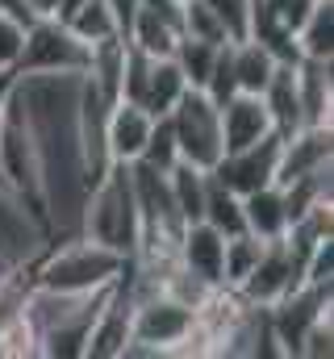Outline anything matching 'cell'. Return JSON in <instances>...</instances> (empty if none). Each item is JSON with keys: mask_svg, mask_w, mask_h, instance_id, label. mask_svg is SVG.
<instances>
[{"mask_svg": "<svg viewBox=\"0 0 334 359\" xmlns=\"http://www.w3.org/2000/svg\"><path fill=\"white\" fill-rule=\"evenodd\" d=\"M222 251H226V238L213 226L188 222L184 234H180V243H175V264L222 288Z\"/></svg>", "mask_w": 334, "mask_h": 359, "instance_id": "cell-15", "label": "cell"}, {"mask_svg": "<svg viewBox=\"0 0 334 359\" xmlns=\"http://www.w3.org/2000/svg\"><path fill=\"white\" fill-rule=\"evenodd\" d=\"M230 63H234V84L239 92H263V84L272 80V72H276V55L263 46V42H255V38H243V42H230Z\"/></svg>", "mask_w": 334, "mask_h": 359, "instance_id": "cell-20", "label": "cell"}, {"mask_svg": "<svg viewBox=\"0 0 334 359\" xmlns=\"http://www.w3.org/2000/svg\"><path fill=\"white\" fill-rule=\"evenodd\" d=\"M0 259H4V251H0Z\"/></svg>", "mask_w": 334, "mask_h": 359, "instance_id": "cell-36", "label": "cell"}, {"mask_svg": "<svg viewBox=\"0 0 334 359\" xmlns=\"http://www.w3.org/2000/svg\"><path fill=\"white\" fill-rule=\"evenodd\" d=\"M301 276H305V264L288 251L284 238H272V243H263L255 268L247 271V280H243L234 292H239L247 305H255V309H272L280 297H288V292L301 284Z\"/></svg>", "mask_w": 334, "mask_h": 359, "instance_id": "cell-9", "label": "cell"}, {"mask_svg": "<svg viewBox=\"0 0 334 359\" xmlns=\"http://www.w3.org/2000/svg\"><path fill=\"white\" fill-rule=\"evenodd\" d=\"M80 4H84V0H59V21H67V17H72Z\"/></svg>", "mask_w": 334, "mask_h": 359, "instance_id": "cell-34", "label": "cell"}, {"mask_svg": "<svg viewBox=\"0 0 334 359\" xmlns=\"http://www.w3.org/2000/svg\"><path fill=\"white\" fill-rule=\"evenodd\" d=\"M184 34L201 38V42H226L222 21L213 17V8L205 0H184Z\"/></svg>", "mask_w": 334, "mask_h": 359, "instance_id": "cell-29", "label": "cell"}, {"mask_svg": "<svg viewBox=\"0 0 334 359\" xmlns=\"http://www.w3.org/2000/svg\"><path fill=\"white\" fill-rule=\"evenodd\" d=\"M243 222H247V234L272 243V238H284L288 230V205H284V192L276 184H263L243 196Z\"/></svg>", "mask_w": 334, "mask_h": 359, "instance_id": "cell-17", "label": "cell"}, {"mask_svg": "<svg viewBox=\"0 0 334 359\" xmlns=\"http://www.w3.org/2000/svg\"><path fill=\"white\" fill-rule=\"evenodd\" d=\"M180 25L175 21H167L159 17L155 8H147L142 0H138V13H134V21H130V34H126V42L134 46V50H142V55H151V59H167V55H175V42H180Z\"/></svg>", "mask_w": 334, "mask_h": 359, "instance_id": "cell-18", "label": "cell"}, {"mask_svg": "<svg viewBox=\"0 0 334 359\" xmlns=\"http://www.w3.org/2000/svg\"><path fill=\"white\" fill-rule=\"evenodd\" d=\"M88 42L67 29L59 17H38L25 25V42L17 55V76H84Z\"/></svg>", "mask_w": 334, "mask_h": 359, "instance_id": "cell-7", "label": "cell"}, {"mask_svg": "<svg viewBox=\"0 0 334 359\" xmlns=\"http://www.w3.org/2000/svg\"><path fill=\"white\" fill-rule=\"evenodd\" d=\"M80 234L117 251V255H134L138 247V205H134V180L130 163H113L105 176L88 188L80 213Z\"/></svg>", "mask_w": 334, "mask_h": 359, "instance_id": "cell-4", "label": "cell"}, {"mask_svg": "<svg viewBox=\"0 0 334 359\" xmlns=\"http://www.w3.org/2000/svg\"><path fill=\"white\" fill-rule=\"evenodd\" d=\"M25 8L34 13V21L38 17H59V0H25Z\"/></svg>", "mask_w": 334, "mask_h": 359, "instance_id": "cell-33", "label": "cell"}, {"mask_svg": "<svg viewBox=\"0 0 334 359\" xmlns=\"http://www.w3.org/2000/svg\"><path fill=\"white\" fill-rule=\"evenodd\" d=\"M297 96L305 126H330L334 117V59H297Z\"/></svg>", "mask_w": 334, "mask_h": 359, "instance_id": "cell-14", "label": "cell"}, {"mask_svg": "<svg viewBox=\"0 0 334 359\" xmlns=\"http://www.w3.org/2000/svg\"><path fill=\"white\" fill-rule=\"evenodd\" d=\"M155 117L134 104V100H113L109 104V121H105V142H109V159L113 163H134L142 159V147L151 138Z\"/></svg>", "mask_w": 334, "mask_h": 359, "instance_id": "cell-12", "label": "cell"}, {"mask_svg": "<svg viewBox=\"0 0 334 359\" xmlns=\"http://www.w3.org/2000/svg\"><path fill=\"white\" fill-rule=\"evenodd\" d=\"M130 255H117L84 234L72 238H55L42 247V255L29 264V276L38 288H55V292H100L109 284H117V276L126 271Z\"/></svg>", "mask_w": 334, "mask_h": 359, "instance_id": "cell-2", "label": "cell"}, {"mask_svg": "<svg viewBox=\"0 0 334 359\" xmlns=\"http://www.w3.org/2000/svg\"><path fill=\"white\" fill-rule=\"evenodd\" d=\"M259 96H263L267 117H272V130L280 138H288V134H297L305 126L301 121V96H297V72H293V63H276L272 80L263 84Z\"/></svg>", "mask_w": 334, "mask_h": 359, "instance_id": "cell-16", "label": "cell"}, {"mask_svg": "<svg viewBox=\"0 0 334 359\" xmlns=\"http://www.w3.org/2000/svg\"><path fill=\"white\" fill-rule=\"evenodd\" d=\"M218 113H222V142H226V151H243L250 142L276 134L272 117H267V104L255 92H234L230 100L218 104Z\"/></svg>", "mask_w": 334, "mask_h": 359, "instance_id": "cell-13", "label": "cell"}, {"mask_svg": "<svg viewBox=\"0 0 334 359\" xmlns=\"http://www.w3.org/2000/svg\"><path fill=\"white\" fill-rule=\"evenodd\" d=\"M297 50L301 59H334V0H314L297 29Z\"/></svg>", "mask_w": 334, "mask_h": 359, "instance_id": "cell-21", "label": "cell"}, {"mask_svg": "<svg viewBox=\"0 0 334 359\" xmlns=\"http://www.w3.org/2000/svg\"><path fill=\"white\" fill-rule=\"evenodd\" d=\"M334 163V130L330 126H301L297 134L280 138V163H276V188L309 176Z\"/></svg>", "mask_w": 334, "mask_h": 359, "instance_id": "cell-11", "label": "cell"}, {"mask_svg": "<svg viewBox=\"0 0 334 359\" xmlns=\"http://www.w3.org/2000/svg\"><path fill=\"white\" fill-rule=\"evenodd\" d=\"M184 88H188V80L175 67L171 55L167 59H151V55H142V50H134L126 42V67H121V96L117 100H134L151 117H163L184 96Z\"/></svg>", "mask_w": 334, "mask_h": 359, "instance_id": "cell-8", "label": "cell"}, {"mask_svg": "<svg viewBox=\"0 0 334 359\" xmlns=\"http://www.w3.org/2000/svg\"><path fill=\"white\" fill-rule=\"evenodd\" d=\"M213 8V17L222 21V34L226 42H243L250 34V4L255 0H205Z\"/></svg>", "mask_w": 334, "mask_h": 359, "instance_id": "cell-28", "label": "cell"}, {"mask_svg": "<svg viewBox=\"0 0 334 359\" xmlns=\"http://www.w3.org/2000/svg\"><path fill=\"white\" fill-rule=\"evenodd\" d=\"M21 42H25V25H21L17 17L0 13V67H17Z\"/></svg>", "mask_w": 334, "mask_h": 359, "instance_id": "cell-30", "label": "cell"}, {"mask_svg": "<svg viewBox=\"0 0 334 359\" xmlns=\"http://www.w3.org/2000/svg\"><path fill=\"white\" fill-rule=\"evenodd\" d=\"M76 92L80 76H21L17 104L25 113L38 180H42V222L51 243L80 234V213L88 201V176L76 138Z\"/></svg>", "mask_w": 334, "mask_h": 359, "instance_id": "cell-1", "label": "cell"}, {"mask_svg": "<svg viewBox=\"0 0 334 359\" xmlns=\"http://www.w3.org/2000/svg\"><path fill=\"white\" fill-rule=\"evenodd\" d=\"M105 4H109V13H113V21H117V38L126 42L130 21H134V13H138V0H105Z\"/></svg>", "mask_w": 334, "mask_h": 359, "instance_id": "cell-31", "label": "cell"}, {"mask_svg": "<svg viewBox=\"0 0 334 359\" xmlns=\"http://www.w3.org/2000/svg\"><path fill=\"white\" fill-rule=\"evenodd\" d=\"M42 355V339H38V326L34 318L25 313V301L0 322V359H34Z\"/></svg>", "mask_w": 334, "mask_h": 359, "instance_id": "cell-22", "label": "cell"}, {"mask_svg": "<svg viewBox=\"0 0 334 359\" xmlns=\"http://www.w3.org/2000/svg\"><path fill=\"white\" fill-rule=\"evenodd\" d=\"M109 288H113V284H109ZM109 288H100V292H55V288L29 284V292H25V313H29L34 326H38L42 355L84 359L88 330H92V322H96V313H100Z\"/></svg>", "mask_w": 334, "mask_h": 359, "instance_id": "cell-3", "label": "cell"}, {"mask_svg": "<svg viewBox=\"0 0 334 359\" xmlns=\"http://www.w3.org/2000/svg\"><path fill=\"white\" fill-rule=\"evenodd\" d=\"M0 192H8V184H4V176H0Z\"/></svg>", "mask_w": 334, "mask_h": 359, "instance_id": "cell-35", "label": "cell"}, {"mask_svg": "<svg viewBox=\"0 0 334 359\" xmlns=\"http://www.w3.org/2000/svg\"><path fill=\"white\" fill-rule=\"evenodd\" d=\"M17 67H0V109L8 104V96H13V88H17Z\"/></svg>", "mask_w": 334, "mask_h": 359, "instance_id": "cell-32", "label": "cell"}, {"mask_svg": "<svg viewBox=\"0 0 334 359\" xmlns=\"http://www.w3.org/2000/svg\"><path fill=\"white\" fill-rule=\"evenodd\" d=\"M259 251H263V238H255L247 230L234 234V238H226V251H222V288H239L247 280V271L255 268Z\"/></svg>", "mask_w": 334, "mask_h": 359, "instance_id": "cell-25", "label": "cell"}, {"mask_svg": "<svg viewBox=\"0 0 334 359\" xmlns=\"http://www.w3.org/2000/svg\"><path fill=\"white\" fill-rule=\"evenodd\" d=\"M167 121H171V130H175L180 163L201 168V172H213L218 159L226 155V142H222V113H218V104H213L201 88H184V96L171 104Z\"/></svg>", "mask_w": 334, "mask_h": 359, "instance_id": "cell-6", "label": "cell"}, {"mask_svg": "<svg viewBox=\"0 0 334 359\" xmlns=\"http://www.w3.org/2000/svg\"><path fill=\"white\" fill-rule=\"evenodd\" d=\"M142 163H151V168H159V172H171V168L180 163V147H175V130H171L167 113L155 117V126H151V138H147V147H142Z\"/></svg>", "mask_w": 334, "mask_h": 359, "instance_id": "cell-27", "label": "cell"}, {"mask_svg": "<svg viewBox=\"0 0 334 359\" xmlns=\"http://www.w3.org/2000/svg\"><path fill=\"white\" fill-rule=\"evenodd\" d=\"M218 46H222V42H201V38L180 34L171 59H175V67L184 72L188 88H205V80H209V72H213V59H218Z\"/></svg>", "mask_w": 334, "mask_h": 359, "instance_id": "cell-24", "label": "cell"}, {"mask_svg": "<svg viewBox=\"0 0 334 359\" xmlns=\"http://www.w3.org/2000/svg\"><path fill=\"white\" fill-rule=\"evenodd\" d=\"M201 222H205V226H213L222 238H234V234H243V230H247V222H243V196H239V192H230L222 180L213 176V172H209V184H205Z\"/></svg>", "mask_w": 334, "mask_h": 359, "instance_id": "cell-19", "label": "cell"}, {"mask_svg": "<svg viewBox=\"0 0 334 359\" xmlns=\"http://www.w3.org/2000/svg\"><path fill=\"white\" fill-rule=\"evenodd\" d=\"M0 176L8 184V192L42 222V180H38V151L25 126V113L17 104V88L8 96V104L0 109ZM46 230V222H42ZM51 238V234H46Z\"/></svg>", "mask_w": 334, "mask_h": 359, "instance_id": "cell-5", "label": "cell"}, {"mask_svg": "<svg viewBox=\"0 0 334 359\" xmlns=\"http://www.w3.org/2000/svg\"><path fill=\"white\" fill-rule=\"evenodd\" d=\"M167 184H171V196H175V209L184 222H201V205H205V184H209V172L201 168H188V163H175L167 172Z\"/></svg>", "mask_w": 334, "mask_h": 359, "instance_id": "cell-23", "label": "cell"}, {"mask_svg": "<svg viewBox=\"0 0 334 359\" xmlns=\"http://www.w3.org/2000/svg\"><path fill=\"white\" fill-rule=\"evenodd\" d=\"M276 163H280V134H267L259 142H250L243 151H226L213 168V176L222 180L230 192L247 196L263 184H276Z\"/></svg>", "mask_w": 334, "mask_h": 359, "instance_id": "cell-10", "label": "cell"}, {"mask_svg": "<svg viewBox=\"0 0 334 359\" xmlns=\"http://www.w3.org/2000/svg\"><path fill=\"white\" fill-rule=\"evenodd\" d=\"M180 4H184V0H180Z\"/></svg>", "mask_w": 334, "mask_h": 359, "instance_id": "cell-37", "label": "cell"}, {"mask_svg": "<svg viewBox=\"0 0 334 359\" xmlns=\"http://www.w3.org/2000/svg\"><path fill=\"white\" fill-rule=\"evenodd\" d=\"M67 29L76 38H84L88 46L92 42H105V38H117V21H113V13H109L105 0H84L80 8L67 17Z\"/></svg>", "mask_w": 334, "mask_h": 359, "instance_id": "cell-26", "label": "cell"}]
</instances>
